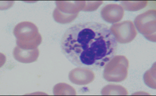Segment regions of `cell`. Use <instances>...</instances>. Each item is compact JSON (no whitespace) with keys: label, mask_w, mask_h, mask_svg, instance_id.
<instances>
[{"label":"cell","mask_w":156,"mask_h":96,"mask_svg":"<svg viewBox=\"0 0 156 96\" xmlns=\"http://www.w3.org/2000/svg\"><path fill=\"white\" fill-rule=\"evenodd\" d=\"M14 34L16 39L17 46L24 50L37 48L42 39L37 27L33 23L23 22L15 27Z\"/></svg>","instance_id":"2"},{"label":"cell","mask_w":156,"mask_h":96,"mask_svg":"<svg viewBox=\"0 0 156 96\" xmlns=\"http://www.w3.org/2000/svg\"><path fill=\"white\" fill-rule=\"evenodd\" d=\"M129 62L123 55H115L104 67L103 76L109 82H120L128 76Z\"/></svg>","instance_id":"3"},{"label":"cell","mask_w":156,"mask_h":96,"mask_svg":"<svg viewBox=\"0 0 156 96\" xmlns=\"http://www.w3.org/2000/svg\"><path fill=\"white\" fill-rule=\"evenodd\" d=\"M102 95H127L126 89L120 85L111 84L105 86L101 91Z\"/></svg>","instance_id":"8"},{"label":"cell","mask_w":156,"mask_h":96,"mask_svg":"<svg viewBox=\"0 0 156 96\" xmlns=\"http://www.w3.org/2000/svg\"><path fill=\"white\" fill-rule=\"evenodd\" d=\"M94 78V73L91 69L81 67L72 69L69 74V79L71 82L78 85L90 84Z\"/></svg>","instance_id":"5"},{"label":"cell","mask_w":156,"mask_h":96,"mask_svg":"<svg viewBox=\"0 0 156 96\" xmlns=\"http://www.w3.org/2000/svg\"><path fill=\"white\" fill-rule=\"evenodd\" d=\"M117 41L109 27L96 22L79 23L69 27L61 41L62 52L78 67L99 70L115 56Z\"/></svg>","instance_id":"1"},{"label":"cell","mask_w":156,"mask_h":96,"mask_svg":"<svg viewBox=\"0 0 156 96\" xmlns=\"http://www.w3.org/2000/svg\"><path fill=\"white\" fill-rule=\"evenodd\" d=\"M14 58L19 62L30 63L37 59L39 55L38 49L24 50L18 46L15 48L13 52Z\"/></svg>","instance_id":"7"},{"label":"cell","mask_w":156,"mask_h":96,"mask_svg":"<svg viewBox=\"0 0 156 96\" xmlns=\"http://www.w3.org/2000/svg\"><path fill=\"white\" fill-rule=\"evenodd\" d=\"M102 19L107 23L115 24L122 19L124 11L121 5L117 4L107 5L101 12Z\"/></svg>","instance_id":"6"},{"label":"cell","mask_w":156,"mask_h":96,"mask_svg":"<svg viewBox=\"0 0 156 96\" xmlns=\"http://www.w3.org/2000/svg\"><path fill=\"white\" fill-rule=\"evenodd\" d=\"M147 2L144 1H122V6L124 10L129 11H138L146 6Z\"/></svg>","instance_id":"9"},{"label":"cell","mask_w":156,"mask_h":96,"mask_svg":"<svg viewBox=\"0 0 156 96\" xmlns=\"http://www.w3.org/2000/svg\"><path fill=\"white\" fill-rule=\"evenodd\" d=\"M117 43H130L137 35L136 27L133 22L125 20L113 24L110 28Z\"/></svg>","instance_id":"4"}]
</instances>
